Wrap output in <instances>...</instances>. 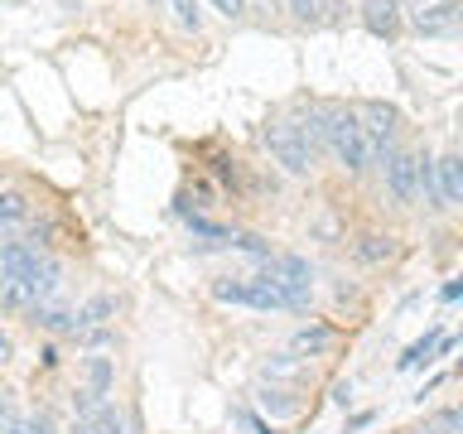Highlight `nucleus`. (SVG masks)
Returning <instances> with one entry per match:
<instances>
[{
	"instance_id": "obj_6",
	"label": "nucleus",
	"mask_w": 463,
	"mask_h": 434,
	"mask_svg": "<svg viewBox=\"0 0 463 434\" xmlns=\"http://www.w3.org/2000/svg\"><path fill=\"white\" fill-rule=\"evenodd\" d=\"M405 5H411V10H401V14H411V24H415L425 39H444V34H454L458 20H463L458 0H405Z\"/></svg>"
},
{
	"instance_id": "obj_4",
	"label": "nucleus",
	"mask_w": 463,
	"mask_h": 434,
	"mask_svg": "<svg viewBox=\"0 0 463 434\" xmlns=\"http://www.w3.org/2000/svg\"><path fill=\"white\" fill-rule=\"evenodd\" d=\"M266 150L275 155V165H285L289 174H309L314 169V150H309V140L299 136V126L295 121H270L266 126Z\"/></svg>"
},
{
	"instance_id": "obj_21",
	"label": "nucleus",
	"mask_w": 463,
	"mask_h": 434,
	"mask_svg": "<svg viewBox=\"0 0 463 434\" xmlns=\"http://www.w3.org/2000/svg\"><path fill=\"white\" fill-rule=\"evenodd\" d=\"M92 429H97V434H126V420L116 415L111 405H101V410L92 415Z\"/></svg>"
},
{
	"instance_id": "obj_22",
	"label": "nucleus",
	"mask_w": 463,
	"mask_h": 434,
	"mask_svg": "<svg viewBox=\"0 0 463 434\" xmlns=\"http://www.w3.org/2000/svg\"><path fill=\"white\" fill-rule=\"evenodd\" d=\"M357 256H362V260H382V256H391V237H362V241H357Z\"/></svg>"
},
{
	"instance_id": "obj_9",
	"label": "nucleus",
	"mask_w": 463,
	"mask_h": 434,
	"mask_svg": "<svg viewBox=\"0 0 463 434\" xmlns=\"http://www.w3.org/2000/svg\"><path fill=\"white\" fill-rule=\"evenodd\" d=\"M434 198H439V208L463 203V165H458V155L434 159Z\"/></svg>"
},
{
	"instance_id": "obj_17",
	"label": "nucleus",
	"mask_w": 463,
	"mask_h": 434,
	"mask_svg": "<svg viewBox=\"0 0 463 434\" xmlns=\"http://www.w3.org/2000/svg\"><path fill=\"white\" fill-rule=\"evenodd\" d=\"M227 246H237V251L256 256V260H270V241H260L256 231H232V237H227Z\"/></svg>"
},
{
	"instance_id": "obj_26",
	"label": "nucleus",
	"mask_w": 463,
	"mask_h": 434,
	"mask_svg": "<svg viewBox=\"0 0 463 434\" xmlns=\"http://www.w3.org/2000/svg\"><path fill=\"white\" fill-rule=\"evenodd\" d=\"M333 401L347 405V401H353V386H347V382H343V386H333Z\"/></svg>"
},
{
	"instance_id": "obj_3",
	"label": "nucleus",
	"mask_w": 463,
	"mask_h": 434,
	"mask_svg": "<svg viewBox=\"0 0 463 434\" xmlns=\"http://www.w3.org/2000/svg\"><path fill=\"white\" fill-rule=\"evenodd\" d=\"M213 299L241 304V309H285V295L270 275H241V280H217Z\"/></svg>"
},
{
	"instance_id": "obj_11",
	"label": "nucleus",
	"mask_w": 463,
	"mask_h": 434,
	"mask_svg": "<svg viewBox=\"0 0 463 434\" xmlns=\"http://www.w3.org/2000/svg\"><path fill=\"white\" fill-rule=\"evenodd\" d=\"M82 376H87V391L107 401V391H111V376H116V367H111V357L92 353V357H82Z\"/></svg>"
},
{
	"instance_id": "obj_12",
	"label": "nucleus",
	"mask_w": 463,
	"mask_h": 434,
	"mask_svg": "<svg viewBox=\"0 0 463 434\" xmlns=\"http://www.w3.org/2000/svg\"><path fill=\"white\" fill-rule=\"evenodd\" d=\"M29 318H34L39 328H49V333H72V309H63V304H34V309H29Z\"/></svg>"
},
{
	"instance_id": "obj_5",
	"label": "nucleus",
	"mask_w": 463,
	"mask_h": 434,
	"mask_svg": "<svg viewBox=\"0 0 463 434\" xmlns=\"http://www.w3.org/2000/svg\"><path fill=\"white\" fill-rule=\"evenodd\" d=\"M353 116H357L362 136H367V145H372V159H386L391 150H396V121H401L396 107H386V101H362Z\"/></svg>"
},
{
	"instance_id": "obj_1",
	"label": "nucleus",
	"mask_w": 463,
	"mask_h": 434,
	"mask_svg": "<svg viewBox=\"0 0 463 434\" xmlns=\"http://www.w3.org/2000/svg\"><path fill=\"white\" fill-rule=\"evenodd\" d=\"M58 289V266L34 241H5L0 246V299L10 309H34Z\"/></svg>"
},
{
	"instance_id": "obj_20",
	"label": "nucleus",
	"mask_w": 463,
	"mask_h": 434,
	"mask_svg": "<svg viewBox=\"0 0 463 434\" xmlns=\"http://www.w3.org/2000/svg\"><path fill=\"white\" fill-rule=\"evenodd\" d=\"M458 429H463V415L454 410V405H449V410H439V415H434V425L415 429V434H458Z\"/></svg>"
},
{
	"instance_id": "obj_29",
	"label": "nucleus",
	"mask_w": 463,
	"mask_h": 434,
	"mask_svg": "<svg viewBox=\"0 0 463 434\" xmlns=\"http://www.w3.org/2000/svg\"><path fill=\"white\" fill-rule=\"evenodd\" d=\"M155 5H165V0H155Z\"/></svg>"
},
{
	"instance_id": "obj_18",
	"label": "nucleus",
	"mask_w": 463,
	"mask_h": 434,
	"mask_svg": "<svg viewBox=\"0 0 463 434\" xmlns=\"http://www.w3.org/2000/svg\"><path fill=\"white\" fill-rule=\"evenodd\" d=\"M289 10H295L304 24H324L328 10H333V0H289Z\"/></svg>"
},
{
	"instance_id": "obj_8",
	"label": "nucleus",
	"mask_w": 463,
	"mask_h": 434,
	"mask_svg": "<svg viewBox=\"0 0 463 434\" xmlns=\"http://www.w3.org/2000/svg\"><path fill=\"white\" fill-rule=\"evenodd\" d=\"M362 24H367L376 39H396L405 29L401 0H362Z\"/></svg>"
},
{
	"instance_id": "obj_2",
	"label": "nucleus",
	"mask_w": 463,
	"mask_h": 434,
	"mask_svg": "<svg viewBox=\"0 0 463 434\" xmlns=\"http://www.w3.org/2000/svg\"><path fill=\"white\" fill-rule=\"evenodd\" d=\"M324 145L333 155L343 159L353 174H362L372 165V145L367 136H362V126H357V116L347 111V107H324Z\"/></svg>"
},
{
	"instance_id": "obj_7",
	"label": "nucleus",
	"mask_w": 463,
	"mask_h": 434,
	"mask_svg": "<svg viewBox=\"0 0 463 434\" xmlns=\"http://www.w3.org/2000/svg\"><path fill=\"white\" fill-rule=\"evenodd\" d=\"M415 165H420V155H411V150H391L382 159L386 188H391V198H396V203H415Z\"/></svg>"
},
{
	"instance_id": "obj_14",
	"label": "nucleus",
	"mask_w": 463,
	"mask_h": 434,
	"mask_svg": "<svg viewBox=\"0 0 463 434\" xmlns=\"http://www.w3.org/2000/svg\"><path fill=\"white\" fill-rule=\"evenodd\" d=\"M24 217H29V198L20 193V188H5V193H0V231L20 227Z\"/></svg>"
},
{
	"instance_id": "obj_16",
	"label": "nucleus",
	"mask_w": 463,
	"mask_h": 434,
	"mask_svg": "<svg viewBox=\"0 0 463 434\" xmlns=\"http://www.w3.org/2000/svg\"><path fill=\"white\" fill-rule=\"evenodd\" d=\"M260 405H266L270 415H295L299 410V401L289 396L285 386H260Z\"/></svg>"
},
{
	"instance_id": "obj_28",
	"label": "nucleus",
	"mask_w": 463,
	"mask_h": 434,
	"mask_svg": "<svg viewBox=\"0 0 463 434\" xmlns=\"http://www.w3.org/2000/svg\"><path fill=\"white\" fill-rule=\"evenodd\" d=\"M251 429H256V434H275L270 425H260V420H251Z\"/></svg>"
},
{
	"instance_id": "obj_23",
	"label": "nucleus",
	"mask_w": 463,
	"mask_h": 434,
	"mask_svg": "<svg viewBox=\"0 0 463 434\" xmlns=\"http://www.w3.org/2000/svg\"><path fill=\"white\" fill-rule=\"evenodd\" d=\"M0 434H29V420H20L14 405H0Z\"/></svg>"
},
{
	"instance_id": "obj_10",
	"label": "nucleus",
	"mask_w": 463,
	"mask_h": 434,
	"mask_svg": "<svg viewBox=\"0 0 463 434\" xmlns=\"http://www.w3.org/2000/svg\"><path fill=\"white\" fill-rule=\"evenodd\" d=\"M116 314V299L111 295H92L82 309H72V333H87V328H107V318Z\"/></svg>"
},
{
	"instance_id": "obj_15",
	"label": "nucleus",
	"mask_w": 463,
	"mask_h": 434,
	"mask_svg": "<svg viewBox=\"0 0 463 434\" xmlns=\"http://www.w3.org/2000/svg\"><path fill=\"white\" fill-rule=\"evenodd\" d=\"M266 376H270V382H295V376H304V357H295V353L270 357L266 362Z\"/></svg>"
},
{
	"instance_id": "obj_24",
	"label": "nucleus",
	"mask_w": 463,
	"mask_h": 434,
	"mask_svg": "<svg viewBox=\"0 0 463 434\" xmlns=\"http://www.w3.org/2000/svg\"><path fill=\"white\" fill-rule=\"evenodd\" d=\"M208 5L217 14H227V20H237V14H246V0H208Z\"/></svg>"
},
{
	"instance_id": "obj_25",
	"label": "nucleus",
	"mask_w": 463,
	"mask_h": 434,
	"mask_svg": "<svg viewBox=\"0 0 463 434\" xmlns=\"http://www.w3.org/2000/svg\"><path fill=\"white\" fill-rule=\"evenodd\" d=\"M29 434H58V429H53V415H49V410H39L34 420H29Z\"/></svg>"
},
{
	"instance_id": "obj_19",
	"label": "nucleus",
	"mask_w": 463,
	"mask_h": 434,
	"mask_svg": "<svg viewBox=\"0 0 463 434\" xmlns=\"http://www.w3.org/2000/svg\"><path fill=\"white\" fill-rule=\"evenodd\" d=\"M165 5L174 10V20H179L184 29H194V34H198V24H203V10H198V0H165Z\"/></svg>"
},
{
	"instance_id": "obj_13",
	"label": "nucleus",
	"mask_w": 463,
	"mask_h": 434,
	"mask_svg": "<svg viewBox=\"0 0 463 434\" xmlns=\"http://www.w3.org/2000/svg\"><path fill=\"white\" fill-rule=\"evenodd\" d=\"M328 347H333V333L328 328H304V333H295L289 353H295V357H324Z\"/></svg>"
},
{
	"instance_id": "obj_27",
	"label": "nucleus",
	"mask_w": 463,
	"mask_h": 434,
	"mask_svg": "<svg viewBox=\"0 0 463 434\" xmlns=\"http://www.w3.org/2000/svg\"><path fill=\"white\" fill-rule=\"evenodd\" d=\"M5 357H10V338L0 333V362H5Z\"/></svg>"
}]
</instances>
